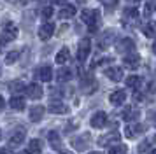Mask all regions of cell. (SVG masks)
Wrapping results in <instances>:
<instances>
[{
    "label": "cell",
    "instance_id": "6da1fadb",
    "mask_svg": "<svg viewBox=\"0 0 156 154\" xmlns=\"http://www.w3.org/2000/svg\"><path fill=\"white\" fill-rule=\"evenodd\" d=\"M81 19L84 21L86 25H88V30L95 33L100 26V12L98 11H93V9H83V12H81Z\"/></svg>",
    "mask_w": 156,
    "mask_h": 154
},
{
    "label": "cell",
    "instance_id": "7a4b0ae2",
    "mask_svg": "<svg viewBox=\"0 0 156 154\" xmlns=\"http://www.w3.org/2000/svg\"><path fill=\"white\" fill-rule=\"evenodd\" d=\"M18 37V28L12 23H5L2 28V44H7L9 40H14Z\"/></svg>",
    "mask_w": 156,
    "mask_h": 154
},
{
    "label": "cell",
    "instance_id": "3957f363",
    "mask_svg": "<svg viewBox=\"0 0 156 154\" xmlns=\"http://www.w3.org/2000/svg\"><path fill=\"white\" fill-rule=\"evenodd\" d=\"M116 49H118V53L132 54V53H135V42L132 40V39H121V40L116 44Z\"/></svg>",
    "mask_w": 156,
    "mask_h": 154
},
{
    "label": "cell",
    "instance_id": "277c9868",
    "mask_svg": "<svg viewBox=\"0 0 156 154\" xmlns=\"http://www.w3.org/2000/svg\"><path fill=\"white\" fill-rule=\"evenodd\" d=\"M90 47H91V42L90 39H83L79 42V47H77V60L79 61H84L88 54H90Z\"/></svg>",
    "mask_w": 156,
    "mask_h": 154
},
{
    "label": "cell",
    "instance_id": "5b68a950",
    "mask_svg": "<svg viewBox=\"0 0 156 154\" xmlns=\"http://www.w3.org/2000/svg\"><path fill=\"white\" fill-rule=\"evenodd\" d=\"M35 77L39 81H42V82H49L51 79H53V68L48 67V65L39 67V68L35 70Z\"/></svg>",
    "mask_w": 156,
    "mask_h": 154
},
{
    "label": "cell",
    "instance_id": "8992f818",
    "mask_svg": "<svg viewBox=\"0 0 156 154\" xmlns=\"http://www.w3.org/2000/svg\"><path fill=\"white\" fill-rule=\"evenodd\" d=\"M27 96L32 98V100H39V98L42 96V88H41V84H37V82H32L27 86Z\"/></svg>",
    "mask_w": 156,
    "mask_h": 154
},
{
    "label": "cell",
    "instance_id": "52a82bcc",
    "mask_svg": "<svg viewBox=\"0 0 156 154\" xmlns=\"http://www.w3.org/2000/svg\"><path fill=\"white\" fill-rule=\"evenodd\" d=\"M90 123H91L93 128H104V126L107 124V114L102 112V110L95 112V114L91 116V121H90Z\"/></svg>",
    "mask_w": 156,
    "mask_h": 154
},
{
    "label": "cell",
    "instance_id": "ba28073f",
    "mask_svg": "<svg viewBox=\"0 0 156 154\" xmlns=\"http://www.w3.org/2000/svg\"><path fill=\"white\" fill-rule=\"evenodd\" d=\"M48 109H49V112H53V114H67V112H69V107H67L63 102H60V100H51L49 105H48Z\"/></svg>",
    "mask_w": 156,
    "mask_h": 154
},
{
    "label": "cell",
    "instance_id": "9c48e42d",
    "mask_svg": "<svg viewBox=\"0 0 156 154\" xmlns=\"http://www.w3.org/2000/svg\"><path fill=\"white\" fill-rule=\"evenodd\" d=\"M53 33H55V25L53 23H44L42 26L39 28V39L41 40H49Z\"/></svg>",
    "mask_w": 156,
    "mask_h": 154
},
{
    "label": "cell",
    "instance_id": "30bf717a",
    "mask_svg": "<svg viewBox=\"0 0 156 154\" xmlns=\"http://www.w3.org/2000/svg\"><path fill=\"white\" fill-rule=\"evenodd\" d=\"M125 100H126V93H125V89H116V91H112V93L109 95V102H111L112 105L125 103Z\"/></svg>",
    "mask_w": 156,
    "mask_h": 154
},
{
    "label": "cell",
    "instance_id": "8fae6325",
    "mask_svg": "<svg viewBox=\"0 0 156 154\" xmlns=\"http://www.w3.org/2000/svg\"><path fill=\"white\" fill-rule=\"evenodd\" d=\"M105 75L114 82H119L123 79V68L121 67H109V68H105Z\"/></svg>",
    "mask_w": 156,
    "mask_h": 154
},
{
    "label": "cell",
    "instance_id": "7c38bea8",
    "mask_svg": "<svg viewBox=\"0 0 156 154\" xmlns=\"http://www.w3.org/2000/svg\"><path fill=\"white\" fill-rule=\"evenodd\" d=\"M139 63H140V58H139V54H135V53H132V54H125V58H123V65L126 67V68H137L139 67Z\"/></svg>",
    "mask_w": 156,
    "mask_h": 154
},
{
    "label": "cell",
    "instance_id": "4fadbf2b",
    "mask_svg": "<svg viewBox=\"0 0 156 154\" xmlns=\"http://www.w3.org/2000/svg\"><path fill=\"white\" fill-rule=\"evenodd\" d=\"M112 37H114V32L112 30H107L104 33L100 35L98 39V49H107L111 46V42H112Z\"/></svg>",
    "mask_w": 156,
    "mask_h": 154
},
{
    "label": "cell",
    "instance_id": "5bb4252c",
    "mask_svg": "<svg viewBox=\"0 0 156 154\" xmlns=\"http://www.w3.org/2000/svg\"><path fill=\"white\" fill-rule=\"evenodd\" d=\"M123 19L125 21H130L132 25H135L137 21H139V9H135V7H128L123 11Z\"/></svg>",
    "mask_w": 156,
    "mask_h": 154
},
{
    "label": "cell",
    "instance_id": "9a60e30c",
    "mask_svg": "<svg viewBox=\"0 0 156 154\" xmlns=\"http://www.w3.org/2000/svg\"><path fill=\"white\" fill-rule=\"evenodd\" d=\"M146 131V128L142 124H133V126H126L125 128V137L126 138H135L137 135H140V133Z\"/></svg>",
    "mask_w": 156,
    "mask_h": 154
},
{
    "label": "cell",
    "instance_id": "2e32d148",
    "mask_svg": "<svg viewBox=\"0 0 156 154\" xmlns=\"http://www.w3.org/2000/svg\"><path fill=\"white\" fill-rule=\"evenodd\" d=\"M74 16H76V7L72 5V4L63 5L60 11H58V18H60V19H70V18H74Z\"/></svg>",
    "mask_w": 156,
    "mask_h": 154
},
{
    "label": "cell",
    "instance_id": "e0dca14e",
    "mask_svg": "<svg viewBox=\"0 0 156 154\" xmlns=\"http://www.w3.org/2000/svg\"><path fill=\"white\" fill-rule=\"evenodd\" d=\"M118 140H119V133L118 131L107 133V135H104V137H100L98 138V145L107 147V145H111V142H118Z\"/></svg>",
    "mask_w": 156,
    "mask_h": 154
},
{
    "label": "cell",
    "instance_id": "ac0fdd59",
    "mask_svg": "<svg viewBox=\"0 0 156 154\" xmlns=\"http://www.w3.org/2000/svg\"><path fill=\"white\" fill-rule=\"evenodd\" d=\"M44 109L42 105H34L32 109H30V121H34V123H37V121H41L44 116Z\"/></svg>",
    "mask_w": 156,
    "mask_h": 154
},
{
    "label": "cell",
    "instance_id": "d6986e66",
    "mask_svg": "<svg viewBox=\"0 0 156 154\" xmlns=\"http://www.w3.org/2000/svg\"><path fill=\"white\" fill-rule=\"evenodd\" d=\"M88 140H90V135H84V137H77V138L72 140V145L76 147L77 151H84L86 147H88V144H90Z\"/></svg>",
    "mask_w": 156,
    "mask_h": 154
},
{
    "label": "cell",
    "instance_id": "ffe728a7",
    "mask_svg": "<svg viewBox=\"0 0 156 154\" xmlns=\"http://www.w3.org/2000/svg\"><path fill=\"white\" fill-rule=\"evenodd\" d=\"M139 117V112L135 110L133 107H125V110H123V119L130 123V121H135V119Z\"/></svg>",
    "mask_w": 156,
    "mask_h": 154
},
{
    "label": "cell",
    "instance_id": "44dd1931",
    "mask_svg": "<svg viewBox=\"0 0 156 154\" xmlns=\"http://www.w3.org/2000/svg\"><path fill=\"white\" fill-rule=\"evenodd\" d=\"M49 145L53 147V149H56V151H60L62 149V140H60V135H58L56 131H49Z\"/></svg>",
    "mask_w": 156,
    "mask_h": 154
},
{
    "label": "cell",
    "instance_id": "7402d4cb",
    "mask_svg": "<svg viewBox=\"0 0 156 154\" xmlns=\"http://www.w3.org/2000/svg\"><path fill=\"white\" fill-rule=\"evenodd\" d=\"M11 107L14 109V110H23L25 109V98L21 95H16V96L11 98Z\"/></svg>",
    "mask_w": 156,
    "mask_h": 154
},
{
    "label": "cell",
    "instance_id": "603a6c76",
    "mask_svg": "<svg viewBox=\"0 0 156 154\" xmlns=\"http://www.w3.org/2000/svg\"><path fill=\"white\" fill-rule=\"evenodd\" d=\"M11 145H20L23 140H25V130H16L12 135H11Z\"/></svg>",
    "mask_w": 156,
    "mask_h": 154
},
{
    "label": "cell",
    "instance_id": "cb8c5ba5",
    "mask_svg": "<svg viewBox=\"0 0 156 154\" xmlns=\"http://www.w3.org/2000/svg\"><path fill=\"white\" fill-rule=\"evenodd\" d=\"M69 58H70V54H69V47H62L60 51H58V54H56V63L58 65H63V63L69 61Z\"/></svg>",
    "mask_w": 156,
    "mask_h": 154
},
{
    "label": "cell",
    "instance_id": "d4e9b609",
    "mask_svg": "<svg viewBox=\"0 0 156 154\" xmlns=\"http://www.w3.org/2000/svg\"><path fill=\"white\" fill-rule=\"evenodd\" d=\"M41 149H42V144H41V140H30V144L28 147H27V152L28 154H37V152H41Z\"/></svg>",
    "mask_w": 156,
    "mask_h": 154
},
{
    "label": "cell",
    "instance_id": "484cf974",
    "mask_svg": "<svg viewBox=\"0 0 156 154\" xmlns=\"http://www.w3.org/2000/svg\"><path fill=\"white\" fill-rule=\"evenodd\" d=\"M72 77V72L69 68H60L56 72V79L60 81V82H67V81H70Z\"/></svg>",
    "mask_w": 156,
    "mask_h": 154
},
{
    "label": "cell",
    "instance_id": "4316f807",
    "mask_svg": "<svg viewBox=\"0 0 156 154\" xmlns=\"http://www.w3.org/2000/svg\"><path fill=\"white\" fill-rule=\"evenodd\" d=\"M142 11H144V12H142V14H144V18H149V16L156 11V0H147Z\"/></svg>",
    "mask_w": 156,
    "mask_h": 154
},
{
    "label": "cell",
    "instance_id": "83f0119b",
    "mask_svg": "<svg viewBox=\"0 0 156 154\" xmlns=\"http://www.w3.org/2000/svg\"><path fill=\"white\" fill-rule=\"evenodd\" d=\"M126 86L133 88V89L140 88V86H142V77H139V75H130V77H126Z\"/></svg>",
    "mask_w": 156,
    "mask_h": 154
},
{
    "label": "cell",
    "instance_id": "f1b7e54d",
    "mask_svg": "<svg viewBox=\"0 0 156 154\" xmlns=\"http://www.w3.org/2000/svg\"><path fill=\"white\" fill-rule=\"evenodd\" d=\"M142 30H144V33L147 35V37H151V39L156 37V21H149L147 25H144Z\"/></svg>",
    "mask_w": 156,
    "mask_h": 154
},
{
    "label": "cell",
    "instance_id": "f546056e",
    "mask_svg": "<svg viewBox=\"0 0 156 154\" xmlns=\"http://www.w3.org/2000/svg\"><path fill=\"white\" fill-rule=\"evenodd\" d=\"M23 89H27V86H25L21 81H12V82H11V91H12V93H20V91H23Z\"/></svg>",
    "mask_w": 156,
    "mask_h": 154
},
{
    "label": "cell",
    "instance_id": "4dcf8cb0",
    "mask_svg": "<svg viewBox=\"0 0 156 154\" xmlns=\"http://www.w3.org/2000/svg\"><path fill=\"white\" fill-rule=\"evenodd\" d=\"M126 145H116V147H109V154H126Z\"/></svg>",
    "mask_w": 156,
    "mask_h": 154
},
{
    "label": "cell",
    "instance_id": "1f68e13d",
    "mask_svg": "<svg viewBox=\"0 0 156 154\" xmlns=\"http://www.w3.org/2000/svg\"><path fill=\"white\" fill-rule=\"evenodd\" d=\"M102 4H104V7H105V9L112 11L114 7L118 5V0H102Z\"/></svg>",
    "mask_w": 156,
    "mask_h": 154
},
{
    "label": "cell",
    "instance_id": "d6a6232c",
    "mask_svg": "<svg viewBox=\"0 0 156 154\" xmlns=\"http://www.w3.org/2000/svg\"><path fill=\"white\" fill-rule=\"evenodd\" d=\"M18 56H20V53H18V51H11V53L7 54V58H5V63L16 61V60H18Z\"/></svg>",
    "mask_w": 156,
    "mask_h": 154
},
{
    "label": "cell",
    "instance_id": "836d02e7",
    "mask_svg": "<svg viewBox=\"0 0 156 154\" xmlns=\"http://www.w3.org/2000/svg\"><path fill=\"white\" fill-rule=\"evenodd\" d=\"M53 14H55L53 7H44V9H42V16H44V18H51Z\"/></svg>",
    "mask_w": 156,
    "mask_h": 154
},
{
    "label": "cell",
    "instance_id": "e575fe53",
    "mask_svg": "<svg viewBox=\"0 0 156 154\" xmlns=\"http://www.w3.org/2000/svg\"><path fill=\"white\" fill-rule=\"evenodd\" d=\"M146 151H149V142H142L139 145V152H146Z\"/></svg>",
    "mask_w": 156,
    "mask_h": 154
},
{
    "label": "cell",
    "instance_id": "d590c367",
    "mask_svg": "<svg viewBox=\"0 0 156 154\" xmlns=\"http://www.w3.org/2000/svg\"><path fill=\"white\" fill-rule=\"evenodd\" d=\"M76 126H77V121H72V123H69V124H67L65 131L69 133V131H72V130H76Z\"/></svg>",
    "mask_w": 156,
    "mask_h": 154
},
{
    "label": "cell",
    "instance_id": "8d00e7d4",
    "mask_svg": "<svg viewBox=\"0 0 156 154\" xmlns=\"http://www.w3.org/2000/svg\"><path fill=\"white\" fill-rule=\"evenodd\" d=\"M147 91H149V93H156V86H154V84H149Z\"/></svg>",
    "mask_w": 156,
    "mask_h": 154
},
{
    "label": "cell",
    "instance_id": "74e56055",
    "mask_svg": "<svg viewBox=\"0 0 156 154\" xmlns=\"http://www.w3.org/2000/svg\"><path fill=\"white\" fill-rule=\"evenodd\" d=\"M65 2L67 0H53V4H63V5H65Z\"/></svg>",
    "mask_w": 156,
    "mask_h": 154
},
{
    "label": "cell",
    "instance_id": "f35d334b",
    "mask_svg": "<svg viewBox=\"0 0 156 154\" xmlns=\"http://www.w3.org/2000/svg\"><path fill=\"white\" fill-rule=\"evenodd\" d=\"M128 2H132V4H139L140 0H128Z\"/></svg>",
    "mask_w": 156,
    "mask_h": 154
},
{
    "label": "cell",
    "instance_id": "ab89813d",
    "mask_svg": "<svg viewBox=\"0 0 156 154\" xmlns=\"http://www.w3.org/2000/svg\"><path fill=\"white\" fill-rule=\"evenodd\" d=\"M151 119H153V121H154V123H156V112H154V114H153V116H151Z\"/></svg>",
    "mask_w": 156,
    "mask_h": 154
},
{
    "label": "cell",
    "instance_id": "60d3db41",
    "mask_svg": "<svg viewBox=\"0 0 156 154\" xmlns=\"http://www.w3.org/2000/svg\"><path fill=\"white\" fill-rule=\"evenodd\" d=\"M14 2H18V4H25L27 0H14Z\"/></svg>",
    "mask_w": 156,
    "mask_h": 154
},
{
    "label": "cell",
    "instance_id": "b9f144b4",
    "mask_svg": "<svg viewBox=\"0 0 156 154\" xmlns=\"http://www.w3.org/2000/svg\"><path fill=\"white\" fill-rule=\"evenodd\" d=\"M149 154H156V149H153V151H149Z\"/></svg>",
    "mask_w": 156,
    "mask_h": 154
},
{
    "label": "cell",
    "instance_id": "7bdbcfd3",
    "mask_svg": "<svg viewBox=\"0 0 156 154\" xmlns=\"http://www.w3.org/2000/svg\"><path fill=\"white\" fill-rule=\"evenodd\" d=\"M153 51H154V53H156V44H153Z\"/></svg>",
    "mask_w": 156,
    "mask_h": 154
},
{
    "label": "cell",
    "instance_id": "ee69618b",
    "mask_svg": "<svg viewBox=\"0 0 156 154\" xmlns=\"http://www.w3.org/2000/svg\"><path fill=\"white\" fill-rule=\"evenodd\" d=\"M2 154H7V151H5V149H2Z\"/></svg>",
    "mask_w": 156,
    "mask_h": 154
},
{
    "label": "cell",
    "instance_id": "f6af8a7d",
    "mask_svg": "<svg viewBox=\"0 0 156 154\" xmlns=\"http://www.w3.org/2000/svg\"><path fill=\"white\" fill-rule=\"evenodd\" d=\"M62 154H72V152H67V151H63V152H62Z\"/></svg>",
    "mask_w": 156,
    "mask_h": 154
},
{
    "label": "cell",
    "instance_id": "bcb514c9",
    "mask_svg": "<svg viewBox=\"0 0 156 154\" xmlns=\"http://www.w3.org/2000/svg\"><path fill=\"white\" fill-rule=\"evenodd\" d=\"M91 154H100V152H91Z\"/></svg>",
    "mask_w": 156,
    "mask_h": 154
},
{
    "label": "cell",
    "instance_id": "7dc6e473",
    "mask_svg": "<svg viewBox=\"0 0 156 154\" xmlns=\"http://www.w3.org/2000/svg\"><path fill=\"white\" fill-rule=\"evenodd\" d=\"M154 142H156V135H154Z\"/></svg>",
    "mask_w": 156,
    "mask_h": 154
}]
</instances>
